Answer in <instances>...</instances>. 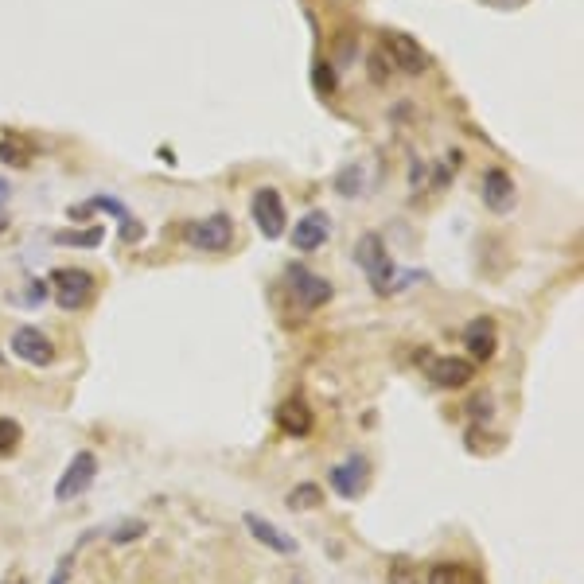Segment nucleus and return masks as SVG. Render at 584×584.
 Wrapping results in <instances>:
<instances>
[{
    "instance_id": "f257e3e1",
    "label": "nucleus",
    "mask_w": 584,
    "mask_h": 584,
    "mask_svg": "<svg viewBox=\"0 0 584 584\" xmlns=\"http://www.w3.org/2000/svg\"><path fill=\"white\" fill-rule=\"evenodd\" d=\"M355 261H359V269L370 277V285L378 292H394L398 285L409 281V277L394 273V261H390V250H386L382 234H363L359 246H355Z\"/></svg>"
},
{
    "instance_id": "f03ea898",
    "label": "nucleus",
    "mask_w": 584,
    "mask_h": 584,
    "mask_svg": "<svg viewBox=\"0 0 584 584\" xmlns=\"http://www.w3.org/2000/svg\"><path fill=\"white\" fill-rule=\"evenodd\" d=\"M250 215H254L257 230L265 238H281L285 234V199L277 187H257L250 199Z\"/></svg>"
},
{
    "instance_id": "7ed1b4c3",
    "label": "nucleus",
    "mask_w": 584,
    "mask_h": 584,
    "mask_svg": "<svg viewBox=\"0 0 584 584\" xmlns=\"http://www.w3.org/2000/svg\"><path fill=\"white\" fill-rule=\"evenodd\" d=\"M187 242L203 254H219L234 242V222H230V215H207V219L187 226Z\"/></svg>"
},
{
    "instance_id": "20e7f679",
    "label": "nucleus",
    "mask_w": 584,
    "mask_h": 584,
    "mask_svg": "<svg viewBox=\"0 0 584 584\" xmlns=\"http://www.w3.org/2000/svg\"><path fill=\"white\" fill-rule=\"evenodd\" d=\"M285 281H289L292 300H296L300 308H320V304H328L331 300V281H324L320 273H312V269H304V265H289V269H285Z\"/></svg>"
},
{
    "instance_id": "39448f33",
    "label": "nucleus",
    "mask_w": 584,
    "mask_h": 584,
    "mask_svg": "<svg viewBox=\"0 0 584 584\" xmlns=\"http://www.w3.org/2000/svg\"><path fill=\"white\" fill-rule=\"evenodd\" d=\"M94 479H98V460H94V452H78L71 464H67L59 487H55V499H59V503H71V499L86 495V491L94 487Z\"/></svg>"
},
{
    "instance_id": "423d86ee",
    "label": "nucleus",
    "mask_w": 584,
    "mask_h": 584,
    "mask_svg": "<svg viewBox=\"0 0 584 584\" xmlns=\"http://www.w3.org/2000/svg\"><path fill=\"white\" fill-rule=\"evenodd\" d=\"M51 285L59 289V304H63L67 312H78V308L90 304V296H94V277H90L86 269H55V273H51Z\"/></svg>"
},
{
    "instance_id": "0eeeda50",
    "label": "nucleus",
    "mask_w": 584,
    "mask_h": 584,
    "mask_svg": "<svg viewBox=\"0 0 584 584\" xmlns=\"http://www.w3.org/2000/svg\"><path fill=\"white\" fill-rule=\"evenodd\" d=\"M366 475H370V464H366V456H351V460H343V464H335L328 472L331 479V491L339 495V499H359L366 487Z\"/></svg>"
},
{
    "instance_id": "6e6552de",
    "label": "nucleus",
    "mask_w": 584,
    "mask_h": 584,
    "mask_svg": "<svg viewBox=\"0 0 584 584\" xmlns=\"http://www.w3.org/2000/svg\"><path fill=\"white\" fill-rule=\"evenodd\" d=\"M12 355L32 366H51L55 363V343L39 328H16V335H12Z\"/></svg>"
},
{
    "instance_id": "1a4fd4ad",
    "label": "nucleus",
    "mask_w": 584,
    "mask_h": 584,
    "mask_svg": "<svg viewBox=\"0 0 584 584\" xmlns=\"http://www.w3.org/2000/svg\"><path fill=\"white\" fill-rule=\"evenodd\" d=\"M289 238L300 254H312V250H320V246L331 238V219L324 215V211H308L304 219L292 226Z\"/></svg>"
},
{
    "instance_id": "9d476101",
    "label": "nucleus",
    "mask_w": 584,
    "mask_h": 584,
    "mask_svg": "<svg viewBox=\"0 0 584 584\" xmlns=\"http://www.w3.org/2000/svg\"><path fill=\"white\" fill-rule=\"evenodd\" d=\"M425 374H429V382L440 386V390H460V386H468L475 374L472 363H464V359H448V355H440L433 363L425 366Z\"/></svg>"
},
{
    "instance_id": "9b49d317",
    "label": "nucleus",
    "mask_w": 584,
    "mask_h": 584,
    "mask_svg": "<svg viewBox=\"0 0 584 584\" xmlns=\"http://www.w3.org/2000/svg\"><path fill=\"white\" fill-rule=\"evenodd\" d=\"M386 55L394 59V67L402 74H421L425 67H429V55L413 43L409 36H398V32H390L386 36Z\"/></svg>"
},
{
    "instance_id": "f8f14e48",
    "label": "nucleus",
    "mask_w": 584,
    "mask_h": 584,
    "mask_svg": "<svg viewBox=\"0 0 584 584\" xmlns=\"http://www.w3.org/2000/svg\"><path fill=\"white\" fill-rule=\"evenodd\" d=\"M483 203L495 211V215H507L514 207V180L503 168H491L483 176Z\"/></svg>"
},
{
    "instance_id": "ddd939ff",
    "label": "nucleus",
    "mask_w": 584,
    "mask_h": 584,
    "mask_svg": "<svg viewBox=\"0 0 584 584\" xmlns=\"http://www.w3.org/2000/svg\"><path fill=\"white\" fill-rule=\"evenodd\" d=\"M464 347H468V355H475L479 363L483 359H491L495 355V347H499V331H495V320H487V316H479L468 324L464 331Z\"/></svg>"
},
{
    "instance_id": "4468645a",
    "label": "nucleus",
    "mask_w": 584,
    "mask_h": 584,
    "mask_svg": "<svg viewBox=\"0 0 584 584\" xmlns=\"http://www.w3.org/2000/svg\"><path fill=\"white\" fill-rule=\"evenodd\" d=\"M242 522H246V530L254 534L257 542H261V546H269L273 553H296V542H292V538L285 534V530H277V526H273L269 518H257V514H246Z\"/></svg>"
},
{
    "instance_id": "2eb2a0df",
    "label": "nucleus",
    "mask_w": 584,
    "mask_h": 584,
    "mask_svg": "<svg viewBox=\"0 0 584 584\" xmlns=\"http://www.w3.org/2000/svg\"><path fill=\"white\" fill-rule=\"evenodd\" d=\"M277 421L289 437H308L312 433V409L300 402V398H289V402L277 409Z\"/></svg>"
},
{
    "instance_id": "dca6fc26",
    "label": "nucleus",
    "mask_w": 584,
    "mask_h": 584,
    "mask_svg": "<svg viewBox=\"0 0 584 584\" xmlns=\"http://www.w3.org/2000/svg\"><path fill=\"white\" fill-rule=\"evenodd\" d=\"M0 160L8 164V168H28V160H32V148H28V141L24 137H4L0 141Z\"/></svg>"
},
{
    "instance_id": "f3484780",
    "label": "nucleus",
    "mask_w": 584,
    "mask_h": 584,
    "mask_svg": "<svg viewBox=\"0 0 584 584\" xmlns=\"http://www.w3.org/2000/svg\"><path fill=\"white\" fill-rule=\"evenodd\" d=\"M320 499H324L320 483H300V487H292L285 503H289V511H312V507H320Z\"/></svg>"
},
{
    "instance_id": "a211bd4d",
    "label": "nucleus",
    "mask_w": 584,
    "mask_h": 584,
    "mask_svg": "<svg viewBox=\"0 0 584 584\" xmlns=\"http://www.w3.org/2000/svg\"><path fill=\"white\" fill-rule=\"evenodd\" d=\"M429 584H479V573L468 565H437Z\"/></svg>"
},
{
    "instance_id": "6ab92c4d",
    "label": "nucleus",
    "mask_w": 584,
    "mask_h": 584,
    "mask_svg": "<svg viewBox=\"0 0 584 584\" xmlns=\"http://www.w3.org/2000/svg\"><path fill=\"white\" fill-rule=\"evenodd\" d=\"M16 444H20V425L12 417H0V456L16 452Z\"/></svg>"
},
{
    "instance_id": "aec40b11",
    "label": "nucleus",
    "mask_w": 584,
    "mask_h": 584,
    "mask_svg": "<svg viewBox=\"0 0 584 584\" xmlns=\"http://www.w3.org/2000/svg\"><path fill=\"white\" fill-rule=\"evenodd\" d=\"M59 246H98L102 242V230H90V234H55Z\"/></svg>"
},
{
    "instance_id": "412c9836",
    "label": "nucleus",
    "mask_w": 584,
    "mask_h": 584,
    "mask_svg": "<svg viewBox=\"0 0 584 584\" xmlns=\"http://www.w3.org/2000/svg\"><path fill=\"white\" fill-rule=\"evenodd\" d=\"M390 584H417V577H413V569H409L405 557L394 561V569H390Z\"/></svg>"
},
{
    "instance_id": "4be33fe9",
    "label": "nucleus",
    "mask_w": 584,
    "mask_h": 584,
    "mask_svg": "<svg viewBox=\"0 0 584 584\" xmlns=\"http://www.w3.org/2000/svg\"><path fill=\"white\" fill-rule=\"evenodd\" d=\"M145 534V522H125L117 534H113V542H129V538H141Z\"/></svg>"
},
{
    "instance_id": "5701e85b",
    "label": "nucleus",
    "mask_w": 584,
    "mask_h": 584,
    "mask_svg": "<svg viewBox=\"0 0 584 584\" xmlns=\"http://www.w3.org/2000/svg\"><path fill=\"white\" fill-rule=\"evenodd\" d=\"M67 569H71V561H63V565L51 573V584H67Z\"/></svg>"
},
{
    "instance_id": "b1692460",
    "label": "nucleus",
    "mask_w": 584,
    "mask_h": 584,
    "mask_svg": "<svg viewBox=\"0 0 584 584\" xmlns=\"http://www.w3.org/2000/svg\"><path fill=\"white\" fill-rule=\"evenodd\" d=\"M32 296H28V300H32V304H36V300H47V285H43V281H36V285H32Z\"/></svg>"
},
{
    "instance_id": "393cba45",
    "label": "nucleus",
    "mask_w": 584,
    "mask_h": 584,
    "mask_svg": "<svg viewBox=\"0 0 584 584\" xmlns=\"http://www.w3.org/2000/svg\"><path fill=\"white\" fill-rule=\"evenodd\" d=\"M8 195H12V187H8V183L0 180V207H4V203H8Z\"/></svg>"
},
{
    "instance_id": "a878e982",
    "label": "nucleus",
    "mask_w": 584,
    "mask_h": 584,
    "mask_svg": "<svg viewBox=\"0 0 584 584\" xmlns=\"http://www.w3.org/2000/svg\"><path fill=\"white\" fill-rule=\"evenodd\" d=\"M491 4H499V8H507V4H522V0H491Z\"/></svg>"
},
{
    "instance_id": "bb28decb",
    "label": "nucleus",
    "mask_w": 584,
    "mask_h": 584,
    "mask_svg": "<svg viewBox=\"0 0 584 584\" xmlns=\"http://www.w3.org/2000/svg\"><path fill=\"white\" fill-rule=\"evenodd\" d=\"M4 230H8V219H4V215H0V234H4Z\"/></svg>"
},
{
    "instance_id": "cd10ccee",
    "label": "nucleus",
    "mask_w": 584,
    "mask_h": 584,
    "mask_svg": "<svg viewBox=\"0 0 584 584\" xmlns=\"http://www.w3.org/2000/svg\"><path fill=\"white\" fill-rule=\"evenodd\" d=\"M16 584H24V581H16Z\"/></svg>"
}]
</instances>
